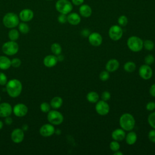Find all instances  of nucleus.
Segmentation results:
<instances>
[{"label": "nucleus", "instance_id": "1", "mask_svg": "<svg viewBox=\"0 0 155 155\" xmlns=\"http://www.w3.org/2000/svg\"><path fill=\"white\" fill-rule=\"evenodd\" d=\"M6 91L8 94L12 97H18L22 91V84L16 79H11L6 84Z\"/></svg>", "mask_w": 155, "mask_h": 155}, {"label": "nucleus", "instance_id": "2", "mask_svg": "<svg viewBox=\"0 0 155 155\" xmlns=\"http://www.w3.org/2000/svg\"><path fill=\"white\" fill-rule=\"evenodd\" d=\"M119 125L120 128L125 131H131L135 126V119L130 113H126L122 114L119 118Z\"/></svg>", "mask_w": 155, "mask_h": 155}, {"label": "nucleus", "instance_id": "3", "mask_svg": "<svg viewBox=\"0 0 155 155\" xmlns=\"http://www.w3.org/2000/svg\"><path fill=\"white\" fill-rule=\"evenodd\" d=\"M2 22L4 25L7 28H13L18 25L19 23V18L16 13L9 12L4 16Z\"/></svg>", "mask_w": 155, "mask_h": 155}, {"label": "nucleus", "instance_id": "4", "mask_svg": "<svg viewBox=\"0 0 155 155\" xmlns=\"http://www.w3.org/2000/svg\"><path fill=\"white\" fill-rule=\"evenodd\" d=\"M143 41L137 36H130L127 41V45L128 48L133 52H138L143 48Z\"/></svg>", "mask_w": 155, "mask_h": 155}, {"label": "nucleus", "instance_id": "5", "mask_svg": "<svg viewBox=\"0 0 155 155\" xmlns=\"http://www.w3.org/2000/svg\"><path fill=\"white\" fill-rule=\"evenodd\" d=\"M55 8L60 13L67 15L72 11L73 5L68 0H58L56 2Z\"/></svg>", "mask_w": 155, "mask_h": 155}, {"label": "nucleus", "instance_id": "6", "mask_svg": "<svg viewBox=\"0 0 155 155\" xmlns=\"http://www.w3.org/2000/svg\"><path fill=\"white\" fill-rule=\"evenodd\" d=\"M19 50L18 44L13 41L5 42L2 47V51L4 53L8 56H12L18 53Z\"/></svg>", "mask_w": 155, "mask_h": 155}, {"label": "nucleus", "instance_id": "7", "mask_svg": "<svg viewBox=\"0 0 155 155\" xmlns=\"http://www.w3.org/2000/svg\"><path fill=\"white\" fill-rule=\"evenodd\" d=\"M47 119L53 125H59L64 121V116L58 111L51 110L48 112Z\"/></svg>", "mask_w": 155, "mask_h": 155}, {"label": "nucleus", "instance_id": "8", "mask_svg": "<svg viewBox=\"0 0 155 155\" xmlns=\"http://www.w3.org/2000/svg\"><path fill=\"white\" fill-rule=\"evenodd\" d=\"M123 35V30L121 27L118 25H112L108 30V36L113 41H119Z\"/></svg>", "mask_w": 155, "mask_h": 155}, {"label": "nucleus", "instance_id": "9", "mask_svg": "<svg viewBox=\"0 0 155 155\" xmlns=\"http://www.w3.org/2000/svg\"><path fill=\"white\" fill-rule=\"evenodd\" d=\"M95 110L97 113L101 116L107 115L110 111V106L107 101L101 100L96 103Z\"/></svg>", "mask_w": 155, "mask_h": 155}, {"label": "nucleus", "instance_id": "10", "mask_svg": "<svg viewBox=\"0 0 155 155\" xmlns=\"http://www.w3.org/2000/svg\"><path fill=\"white\" fill-rule=\"evenodd\" d=\"M139 74L142 79L148 80L150 79L153 76V70L150 65L145 64L139 67Z\"/></svg>", "mask_w": 155, "mask_h": 155}, {"label": "nucleus", "instance_id": "11", "mask_svg": "<svg viewBox=\"0 0 155 155\" xmlns=\"http://www.w3.org/2000/svg\"><path fill=\"white\" fill-rule=\"evenodd\" d=\"M89 43L94 47H98L102 42V37L101 35L97 32H93L90 34L88 37Z\"/></svg>", "mask_w": 155, "mask_h": 155}, {"label": "nucleus", "instance_id": "12", "mask_svg": "<svg viewBox=\"0 0 155 155\" xmlns=\"http://www.w3.org/2000/svg\"><path fill=\"white\" fill-rule=\"evenodd\" d=\"M54 132L55 128L51 124H44L41 127L39 130V133L43 137H50L52 136L54 133Z\"/></svg>", "mask_w": 155, "mask_h": 155}, {"label": "nucleus", "instance_id": "13", "mask_svg": "<svg viewBox=\"0 0 155 155\" xmlns=\"http://www.w3.org/2000/svg\"><path fill=\"white\" fill-rule=\"evenodd\" d=\"M13 112L17 117H23L27 113L28 108L24 104H18L14 106Z\"/></svg>", "mask_w": 155, "mask_h": 155}, {"label": "nucleus", "instance_id": "14", "mask_svg": "<svg viewBox=\"0 0 155 155\" xmlns=\"http://www.w3.org/2000/svg\"><path fill=\"white\" fill-rule=\"evenodd\" d=\"M34 16L33 12L29 8H24L22 10L19 15V19L23 22H28L31 21Z\"/></svg>", "mask_w": 155, "mask_h": 155}, {"label": "nucleus", "instance_id": "15", "mask_svg": "<svg viewBox=\"0 0 155 155\" xmlns=\"http://www.w3.org/2000/svg\"><path fill=\"white\" fill-rule=\"evenodd\" d=\"M11 138L15 143H18L21 142L24 138V131L20 128L15 129L11 134Z\"/></svg>", "mask_w": 155, "mask_h": 155}, {"label": "nucleus", "instance_id": "16", "mask_svg": "<svg viewBox=\"0 0 155 155\" xmlns=\"http://www.w3.org/2000/svg\"><path fill=\"white\" fill-rule=\"evenodd\" d=\"M12 108L10 104L4 102L0 104V117H5L9 116L12 113Z\"/></svg>", "mask_w": 155, "mask_h": 155}, {"label": "nucleus", "instance_id": "17", "mask_svg": "<svg viewBox=\"0 0 155 155\" xmlns=\"http://www.w3.org/2000/svg\"><path fill=\"white\" fill-rule=\"evenodd\" d=\"M126 134L125 130L122 128H117L113 130L111 133V137L114 140L118 142L122 141L125 137Z\"/></svg>", "mask_w": 155, "mask_h": 155}, {"label": "nucleus", "instance_id": "18", "mask_svg": "<svg viewBox=\"0 0 155 155\" xmlns=\"http://www.w3.org/2000/svg\"><path fill=\"white\" fill-rule=\"evenodd\" d=\"M119 67V62L116 59H110L105 65L106 70L110 72H114L116 71Z\"/></svg>", "mask_w": 155, "mask_h": 155}, {"label": "nucleus", "instance_id": "19", "mask_svg": "<svg viewBox=\"0 0 155 155\" xmlns=\"http://www.w3.org/2000/svg\"><path fill=\"white\" fill-rule=\"evenodd\" d=\"M43 62L45 67L48 68L53 67L55 66L58 62L57 57L55 55H48L44 58Z\"/></svg>", "mask_w": 155, "mask_h": 155}, {"label": "nucleus", "instance_id": "20", "mask_svg": "<svg viewBox=\"0 0 155 155\" xmlns=\"http://www.w3.org/2000/svg\"><path fill=\"white\" fill-rule=\"evenodd\" d=\"M81 21L80 15L76 13H70L67 16V22L73 25H78Z\"/></svg>", "mask_w": 155, "mask_h": 155}, {"label": "nucleus", "instance_id": "21", "mask_svg": "<svg viewBox=\"0 0 155 155\" xmlns=\"http://www.w3.org/2000/svg\"><path fill=\"white\" fill-rule=\"evenodd\" d=\"M79 12L81 16H82V17L88 18L91 15L92 9L88 5L83 4L79 7Z\"/></svg>", "mask_w": 155, "mask_h": 155}, {"label": "nucleus", "instance_id": "22", "mask_svg": "<svg viewBox=\"0 0 155 155\" xmlns=\"http://www.w3.org/2000/svg\"><path fill=\"white\" fill-rule=\"evenodd\" d=\"M125 139L126 143L128 145H132L136 142L137 139V136L136 133L134 131H130L128 133V134H126Z\"/></svg>", "mask_w": 155, "mask_h": 155}, {"label": "nucleus", "instance_id": "23", "mask_svg": "<svg viewBox=\"0 0 155 155\" xmlns=\"http://www.w3.org/2000/svg\"><path fill=\"white\" fill-rule=\"evenodd\" d=\"M11 66V61L6 56H0V69L1 70H7Z\"/></svg>", "mask_w": 155, "mask_h": 155}, {"label": "nucleus", "instance_id": "24", "mask_svg": "<svg viewBox=\"0 0 155 155\" xmlns=\"http://www.w3.org/2000/svg\"><path fill=\"white\" fill-rule=\"evenodd\" d=\"M86 98H87V100L89 102L94 104V103H96L99 101V96L97 92L92 91H90L87 93Z\"/></svg>", "mask_w": 155, "mask_h": 155}, {"label": "nucleus", "instance_id": "25", "mask_svg": "<svg viewBox=\"0 0 155 155\" xmlns=\"http://www.w3.org/2000/svg\"><path fill=\"white\" fill-rule=\"evenodd\" d=\"M63 103L62 99L59 96H55L50 101V106L54 109L59 108Z\"/></svg>", "mask_w": 155, "mask_h": 155}, {"label": "nucleus", "instance_id": "26", "mask_svg": "<svg viewBox=\"0 0 155 155\" xmlns=\"http://www.w3.org/2000/svg\"><path fill=\"white\" fill-rule=\"evenodd\" d=\"M136 68V64L133 61H127L125 63L124 65V69L125 71L128 73L133 72Z\"/></svg>", "mask_w": 155, "mask_h": 155}, {"label": "nucleus", "instance_id": "27", "mask_svg": "<svg viewBox=\"0 0 155 155\" xmlns=\"http://www.w3.org/2000/svg\"><path fill=\"white\" fill-rule=\"evenodd\" d=\"M51 50L54 55H58L62 52V47L58 43H53L51 45Z\"/></svg>", "mask_w": 155, "mask_h": 155}, {"label": "nucleus", "instance_id": "28", "mask_svg": "<svg viewBox=\"0 0 155 155\" xmlns=\"http://www.w3.org/2000/svg\"><path fill=\"white\" fill-rule=\"evenodd\" d=\"M8 38L11 41H16L19 36V31L16 29H12L8 31Z\"/></svg>", "mask_w": 155, "mask_h": 155}, {"label": "nucleus", "instance_id": "29", "mask_svg": "<svg viewBox=\"0 0 155 155\" xmlns=\"http://www.w3.org/2000/svg\"><path fill=\"white\" fill-rule=\"evenodd\" d=\"M18 29L19 31L22 34H27L30 31V28L28 25H27V24L25 23V22L19 23Z\"/></svg>", "mask_w": 155, "mask_h": 155}, {"label": "nucleus", "instance_id": "30", "mask_svg": "<svg viewBox=\"0 0 155 155\" xmlns=\"http://www.w3.org/2000/svg\"><path fill=\"white\" fill-rule=\"evenodd\" d=\"M143 47L146 50L148 51H151L153 50L154 47V42L150 39H147L143 41Z\"/></svg>", "mask_w": 155, "mask_h": 155}, {"label": "nucleus", "instance_id": "31", "mask_svg": "<svg viewBox=\"0 0 155 155\" xmlns=\"http://www.w3.org/2000/svg\"><path fill=\"white\" fill-rule=\"evenodd\" d=\"M117 22L119 24V25H120V27H125L127 25L128 22V20L126 16L121 15L117 19Z\"/></svg>", "mask_w": 155, "mask_h": 155}, {"label": "nucleus", "instance_id": "32", "mask_svg": "<svg viewBox=\"0 0 155 155\" xmlns=\"http://www.w3.org/2000/svg\"><path fill=\"white\" fill-rule=\"evenodd\" d=\"M148 123L153 129H155V111L150 113L148 116Z\"/></svg>", "mask_w": 155, "mask_h": 155}, {"label": "nucleus", "instance_id": "33", "mask_svg": "<svg viewBox=\"0 0 155 155\" xmlns=\"http://www.w3.org/2000/svg\"><path fill=\"white\" fill-rule=\"evenodd\" d=\"M109 147H110V148L111 149V150L114 152L119 150L120 147L119 142L116 141V140H114L110 143Z\"/></svg>", "mask_w": 155, "mask_h": 155}, {"label": "nucleus", "instance_id": "34", "mask_svg": "<svg viewBox=\"0 0 155 155\" xmlns=\"http://www.w3.org/2000/svg\"><path fill=\"white\" fill-rule=\"evenodd\" d=\"M99 79L102 81H106L110 78V74L108 71H102L99 74Z\"/></svg>", "mask_w": 155, "mask_h": 155}, {"label": "nucleus", "instance_id": "35", "mask_svg": "<svg viewBox=\"0 0 155 155\" xmlns=\"http://www.w3.org/2000/svg\"><path fill=\"white\" fill-rule=\"evenodd\" d=\"M144 62L145 64H147L148 65H152L154 62V57L152 54H148L145 57Z\"/></svg>", "mask_w": 155, "mask_h": 155}, {"label": "nucleus", "instance_id": "36", "mask_svg": "<svg viewBox=\"0 0 155 155\" xmlns=\"http://www.w3.org/2000/svg\"><path fill=\"white\" fill-rule=\"evenodd\" d=\"M50 105L47 102H42L40 105L41 110L43 113H48L50 110Z\"/></svg>", "mask_w": 155, "mask_h": 155}, {"label": "nucleus", "instance_id": "37", "mask_svg": "<svg viewBox=\"0 0 155 155\" xmlns=\"http://www.w3.org/2000/svg\"><path fill=\"white\" fill-rule=\"evenodd\" d=\"M21 61L18 58H13L11 61V66L15 68L19 67L21 65Z\"/></svg>", "mask_w": 155, "mask_h": 155}, {"label": "nucleus", "instance_id": "38", "mask_svg": "<svg viewBox=\"0 0 155 155\" xmlns=\"http://www.w3.org/2000/svg\"><path fill=\"white\" fill-rule=\"evenodd\" d=\"M111 98V94L109 91H105L104 92H102V94H101V99L103 101H108V100H110Z\"/></svg>", "mask_w": 155, "mask_h": 155}, {"label": "nucleus", "instance_id": "39", "mask_svg": "<svg viewBox=\"0 0 155 155\" xmlns=\"http://www.w3.org/2000/svg\"><path fill=\"white\" fill-rule=\"evenodd\" d=\"M58 21L61 24H65L66 22H67V16L65 14L60 13L58 17Z\"/></svg>", "mask_w": 155, "mask_h": 155}, {"label": "nucleus", "instance_id": "40", "mask_svg": "<svg viewBox=\"0 0 155 155\" xmlns=\"http://www.w3.org/2000/svg\"><path fill=\"white\" fill-rule=\"evenodd\" d=\"M148 137L149 140L153 143H155V129L151 130L148 134Z\"/></svg>", "mask_w": 155, "mask_h": 155}, {"label": "nucleus", "instance_id": "41", "mask_svg": "<svg viewBox=\"0 0 155 155\" xmlns=\"http://www.w3.org/2000/svg\"><path fill=\"white\" fill-rule=\"evenodd\" d=\"M7 78L6 75L3 73L0 72V85H4L7 84Z\"/></svg>", "mask_w": 155, "mask_h": 155}, {"label": "nucleus", "instance_id": "42", "mask_svg": "<svg viewBox=\"0 0 155 155\" xmlns=\"http://www.w3.org/2000/svg\"><path fill=\"white\" fill-rule=\"evenodd\" d=\"M145 107L148 111H153L155 110V102L153 101H150L147 104Z\"/></svg>", "mask_w": 155, "mask_h": 155}, {"label": "nucleus", "instance_id": "43", "mask_svg": "<svg viewBox=\"0 0 155 155\" xmlns=\"http://www.w3.org/2000/svg\"><path fill=\"white\" fill-rule=\"evenodd\" d=\"M81 35L84 37H88V36L91 33L88 28H84L81 31Z\"/></svg>", "mask_w": 155, "mask_h": 155}, {"label": "nucleus", "instance_id": "44", "mask_svg": "<svg viewBox=\"0 0 155 155\" xmlns=\"http://www.w3.org/2000/svg\"><path fill=\"white\" fill-rule=\"evenodd\" d=\"M149 92L151 96H152L153 97H155V83L151 85L149 90Z\"/></svg>", "mask_w": 155, "mask_h": 155}, {"label": "nucleus", "instance_id": "45", "mask_svg": "<svg viewBox=\"0 0 155 155\" xmlns=\"http://www.w3.org/2000/svg\"><path fill=\"white\" fill-rule=\"evenodd\" d=\"M71 1L73 4L75 5H82L84 2V0H71Z\"/></svg>", "mask_w": 155, "mask_h": 155}, {"label": "nucleus", "instance_id": "46", "mask_svg": "<svg viewBox=\"0 0 155 155\" xmlns=\"http://www.w3.org/2000/svg\"><path fill=\"white\" fill-rule=\"evenodd\" d=\"M4 121H5V123L7 125H11V124H12V122H13V120H12V117H9V116L5 117Z\"/></svg>", "mask_w": 155, "mask_h": 155}, {"label": "nucleus", "instance_id": "47", "mask_svg": "<svg viewBox=\"0 0 155 155\" xmlns=\"http://www.w3.org/2000/svg\"><path fill=\"white\" fill-rule=\"evenodd\" d=\"M57 59H58V61H62L64 59V57L63 55L59 54L58 55H57Z\"/></svg>", "mask_w": 155, "mask_h": 155}, {"label": "nucleus", "instance_id": "48", "mask_svg": "<svg viewBox=\"0 0 155 155\" xmlns=\"http://www.w3.org/2000/svg\"><path fill=\"white\" fill-rule=\"evenodd\" d=\"M28 126L27 124H23V125H22V130L24 131H27V130H28Z\"/></svg>", "mask_w": 155, "mask_h": 155}, {"label": "nucleus", "instance_id": "49", "mask_svg": "<svg viewBox=\"0 0 155 155\" xmlns=\"http://www.w3.org/2000/svg\"><path fill=\"white\" fill-rule=\"evenodd\" d=\"M114 155H123V153L121 151H120L119 150H118V151L114 152Z\"/></svg>", "mask_w": 155, "mask_h": 155}, {"label": "nucleus", "instance_id": "50", "mask_svg": "<svg viewBox=\"0 0 155 155\" xmlns=\"http://www.w3.org/2000/svg\"><path fill=\"white\" fill-rule=\"evenodd\" d=\"M61 133V130L59 129H57L56 130H55V132H54V133H56L57 134H60Z\"/></svg>", "mask_w": 155, "mask_h": 155}, {"label": "nucleus", "instance_id": "51", "mask_svg": "<svg viewBox=\"0 0 155 155\" xmlns=\"http://www.w3.org/2000/svg\"><path fill=\"white\" fill-rule=\"evenodd\" d=\"M3 127V123L2 121L0 120V130L2 129V128Z\"/></svg>", "mask_w": 155, "mask_h": 155}, {"label": "nucleus", "instance_id": "52", "mask_svg": "<svg viewBox=\"0 0 155 155\" xmlns=\"http://www.w3.org/2000/svg\"><path fill=\"white\" fill-rule=\"evenodd\" d=\"M47 1H51V0H47Z\"/></svg>", "mask_w": 155, "mask_h": 155}, {"label": "nucleus", "instance_id": "53", "mask_svg": "<svg viewBox=\"0 0 155 155\" xmlns=\"http://www.w3.org/2000/svg\"><path fill=\"white\" fill-rule=\"evenodd\" d=\"M0 101H1V97H0Z\"/></svg>", "mask_w": 155, "mask_h": 155}]
</instances>
